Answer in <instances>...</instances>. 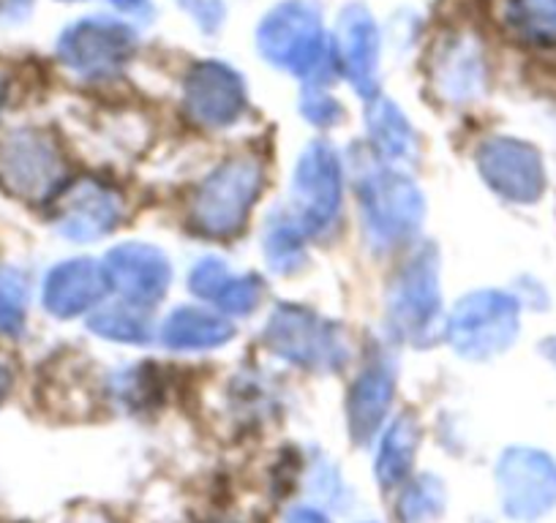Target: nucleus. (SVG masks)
Returning <instances> with one entry per match:
<instances>
[{"mask_svg": "<svg viewBox=\"0 0 556 523\" xmlns=\"http://www.w3.org/2000/svg\"><path fill=\"white\" fill-rule=\"evenodd\" d=\"M303 229L292 218H273L265 232V256L276 273H295L303 265Z\"/></svg>", "mask_w": 556, "mask_h": 523, "instance_id": "25", "label": "nucleus"}, {"mask_svg": "<svg viewBox=\"0 0 556 523\" xmlns=\"http://www.w3.org/2000/svg\"><path fill=\"white\" fill-rule=\"evenodd\" d=\"M445 507V490L437 483V477H420L409 485L399 507V515L404 523H426L434 521Z\"/></svg>", "mask_w": 556, "mask_h": 523, "instance_id": "27", "label": "nucleus"}, {"mask_svg": "<svg viewBox=\"0 0 556 523\" xmlns=\"http://www.w3.org/2000/svg\"><path fill=\"white\" fill-rule=\"evenodd\" d=\"M117 218H121V205L115 196L99 183H83L68 194V200L61 207V229L66 238L79 240V243H90L115 229Z\"/></svg>", "mask_w": 556, "mask_h": 523, "instance_id": "18", "label": "nucleus"}, {"mask_svg": "<svg viewBox=\"0 0 556 523\" xmlns=\"http://www.w3.org/2000/svg\"><path fill=\"white\" fill-rule=\"evenodd\" d=\"M339 63L346 79L363 99L377 95V66H379V34L371 12L361 3H352L341 12L339 20Z\"/></svg>", "mask_w": 556, "mask_h": 523, "instance_id": "14", "label": "nucleus"}, {"mask_svg": "<svg viewBox=\"0 0 556 523\" xmlns=\"http://www.w3.org/2000/svg\"><path fill=\"white\" fill-rule=\"evenodd\" d=\"M301 110L308 120L317 123V126L323 128L333 126V123L341 117L339 101L330 99V95L323 90V85H308L306 93H303Z\"/></svg>", "mask_w": 556, "mask_h": 523, "instance_id": "28", "label": "nucleus"}, {"mask_svg": "<svg viewBox=\"0 0 556 523\" xmlns=\"http://www.w3.org/2000/svg\"><path fill=\"white\" fill-rule=\"evenodd\" d=\"M139 308L142 306H134V303L101 308L96 317H90V330L101 339L121 341V344H148L153 335L151 319Z\"/></svg>", "mask_w": 556, "mask_h": 523, "instance_id": "23", "label": "nucleus"}, {"mask_svg": "<svg viewBox=\"0 0 556 523\" xmlns=\"http://www.w3.org/2000/svg\"><path fill=\"white\" fill-rule=\"evenodd\" d=\"M9 390H12V371H9V366L0 362V404L7 401Z\"/></svg>", "mask_w": 556, "mask_h": 523, "instance_id": "31", "label": "nucleus"}, {"mask_svg": "<svg viewBox=\"0 0 556 523\" xmlns=\"http://www.w3.org/2000/svg\"><path fill=\"white\" fill-rule=\"evenodd\" d=\"M189 286L202 301L213 303L224 314L245 317L256 308L262 297V284L254 276H232L222 259L207 256L191 270Z\"/></svg>", "mask_w": 556, "mask_h": 523, "instance_id": "17", "label": "nucleus"}, {"mask_svg": "<svg viewBox=\"0 0 556 523\" xmlns=\"http://www.w3.org/2000/svg\"><path fill=\"white\" fill-rule=\"evenodd\" d=\"M260 162L232 158L222 164L205 183L197 189L191 202V224L207 238H232L245 227L251 207L262 191Z\"/></svg>", "mask_w": 556, "mask_h": 523, "instance_id": "4", "label": "nucleus"}, {"mask_svg": "<svg viewBox=\"0 0 556 523\" xmlns=\"http://www.w3.org/2000/svg\"><path fill=\"white\" fill-rule=\"evenodd\" d=\"M285 523H330V521L319 510H312V507H295V510L287 515Z\"/></svg>", "mask_w": 556, "mask_h": 523, "instance_id": "30", "label": "nucleus"}, {"mask_svg": "<svg viewBox=\"0 0 556 523\" xmlns=\"http://www.w3.org/2000/svg\"><path fill=\"white\" fill-rule=\"evenodd\" d=\"M507 25L534 44H554L556 0H516L507 12Z\"/></svg>", "mask_w": 556, "mask_h": 523, "instance_id": "26", "label": "nucleus"}, {"mask_svg": "<svg viewBox=\"0 0 556 523\" xmlns=\"http://www.w3.org/2000/svg\"><path fill=\"white\" fill-rule=\"evenodd\" d=\"M180 7L197 20L202 30H218L222 28V20H224V7L222 0H180Z\"/></svg>", "mask_w": 556, "mask_h": 523, "instance_id": "29", "label": "nucleus"}, {"mask_svg": "<svg viewBox=\"0 0 556 523\" xmlns=\"http://www.w3.org/2000/svg\"><path fill=\"white\" fill-rule=\"evenodd\" d=\"M265 344L308 371H336L346 362L339 328L301 306H278L265 324Z\"/></svg>", "mask_w": 556, "mask_h": 523, "instance_id": "7", "label": "nucleus"}, {"mask_svg": "<svg viewBox=\"0 0 556 523\" xmlns=\"http://www.w3.org/2000/svg\"><path fill=\"white\" fill-rule=\"evenodd\" d=\"M502 507L516 521H538L556 505V463L532 447H510L496 467Z\"/></svg>", "mask_w": 556, "mask_h": 523, "instance_id": "9", "label": "nucleus"}, {"mask_svg": "<svg viewBox=\"0 0 556 523\" xmlns=\"http://www.w3.org/2000/svg\"><path fill=\"white\" fill-rule=\"evenodd\" d=\"M390 401H393V373L388 368H368L357 377V382L352 384L350 404H346L350 431L355 442H368L377 434L384 414H388Z\"/></svg>", "mask_w": 556, "mask_h": 523, "instance_id": "19", "label": "nucleus"}, {"mask_svg": "<svg viewBox=\"0 0 556 523\" xmlns=\"http://www.w3.org/2000/svg\"><path fill=\"white\" fill-rule=\"evenodd\" d=\"M235 335V328L222 314L205 308L186 306L167 317L162 328V341L169 349H216Z\"/></svg>", "mask_w": 556, "mask_h": 523, "instance_id": "20", "label": "nucleus"}, {"mask_svg": "<svg viewBox=\"0 0 556 523\" xmlns=\"http://www.w3.org/2000/svg\"><path fill=\"white\" fill-rule=\"evenodd\" d=\"M341 207V162L333 148L312 142L292 178V221L306 234L325 232Z\"/></svg>", "mask_w": 556, "mask_h": 523, "instance_id": "8", "label": "nucleus"}, {"mask_svg": "<svg viewBox=\"0 0 556 523\" xmlns=\"http://www.w3.org/2000/svg\"><path fill=\"white\" fill-rule=\"evenodd\" d=\"M256 44L273 66L295 77L323 79L330 66L323 20L308 0H287L273 9L260 25Z\"/></svg>", "mask_w": 556, "mask_h": 523, "instance_id": "1", "label": "nucleus"}, {"mask_svg": "<svg viewBox=\"0 0 556 523\" xmlns=\"http://www.w3.org/2000/svg\"><path fill=\"white\" fill-rule=\"evenodd\" d=\"M131 28L117 20H79L58 41V55L72 72L83 77H112L131 58Z\"/></svg>", "mask_w": 556, "mask_h": 523, "instance_id": "10", "label": "nucleus"}, {"mask_svg": "<svg viewBox=\"0 0 556 523\" xmlns=\"http://www.w3.org/2000/svg\"><path fill=\"white\" fill-rule=\"evenodd\" d=\"M478 169L491 191L510 202L540 200L545 189L543 158L527 142L510 137H491L478 151Z\"/></svg>", "mask_w": 556, "mask_h": 523, "instance_id": "11", "label": "nucleus"}, {"mask_svg": "<svg viewBox=\"0 0 556 523\" xmlns=\"http://www.w3.org/2000/svg\"><path fill=\"white\" fill-rule=\"evenodd\" d=\"M68 180V164L55 137L39 128H20L0 137V191L20 202L52 200Z\"/></svg>", "mask_w": 556, "mask_h": 523, "instance_id": "2", "label": "nucleus"}, {"mask_svg": "<svg viewBox=\"0 0 556 523\" xmlns=\"http://www.w3.org/2000/svg\"><path fill=\"white\" fill-rule=\"evenodd\" d=\"M104 273L110 290L134 306H153L164 297L173 281L169 259L148 243H123L106 254Z\"/></svg>", "mask_w": 556, "mask_h": 523, "instance_id": "12", "label": "nucleus"}, {"mask_svg": "<svg viewBox=\"0 0 556 523\" xmlns=\"http://www.w3.org/2000/svg\"><path fill=\"white\" fill-rule=\"evenodd\" d=\"M366 126L374 145L388 162H415L417 137L404 112L388 99H377L366 110Z\"/></svg>", "mask_w": 556, "mask_h": 523, "instance_id": "21", "label": "nucleus"}, {"mask_svg": "<svg viewBox=\"0 0 556 523\" xmlns=\"http://www.w3.org/2000/svg\"><path fill=\"white\" fill-rule=\"evenodd\" d=\"M110 281L93 259H68L45 281V308L58 319H72L104 301Z\"/></svg>", "mask_w": 556, "mask_h": 523, "instance_id": "15", "label": "nucleus"}, {"mask_svg": "<svg viewBox=\"0 0 556 523\" xmlns=\"http://www.w3.org/2000/svg\"><path fill=\"white\" fill-rule=\"evenodd\" d=\"M431 66H434L431 68L434 90L445 101L475 99L485 85V63L478 41L464 39V36L445 41L437 50Z\"/></svg>", "mask_w": 556, "mask_h": 523, "instance_id": "16", "label": "nucleus"}, {"mask_svg": "<svg viewBox=\"0 0 556 523\" xmlns=\"http://www.w3.org/2000/svg\"><path fill=\"white\" fill-rule=\"evenodd\" d=\"M186 110L207 128L232 126L245 110L243 79L227 63H200L186 79Z\"/></svg>", "mask_w": 556, "mask_h": 523, "instance_id": "13", "label": "nucleus"}, {"mask_svg": "<svg viewBox=\"0 0 556 523\" xmlns=\"http://www.w3.org/2000/svg\"><path fill=\"white\" fill-rule=\"evenodd\" d=\"M28 279L20 268L0 265V339H17L28 317Z\"/></svg>", "mask_w": 556, "mask_h": 523, "instance_id": "24", "label": "nucleus"}, {"mask_svg": "<svg viewBox=\"0 0 556 523\" xmlns=\"http://www.w3.org/2000/svg\"><path fill=\"white\" fill-rule=\"evenodd\" d=\"M440 306V265H437L434 251H417L390 286V330L409 344H429L434 339Z\"/></svg>", "mask_w": 556, "mask_h": 523, "instance_id": "5", "label": "nucleus"}, {"mask_svg": "<svg viewBox=\"0 0 556 523\" xmlns=\"http://www.w3.org/2000/svg\"><path fill=\"white\" fill-rule=\"evenodd\" d=\"M543 352H545V355H548V357H551V360H554V362H556V339L545 341V344H543Z\"/></svg>", "mask_w": 556, "mask_h": 523, "instance_id": "33", "label": "nucleus"}, {"mask_svg": "<svg viewBox=\"0 0 556 523\" xmlns=\"http://www.w3.org/2000/svg\"><path fill=\"white\" fill-rule=\"evenodd\" d=\"M518 301L507 292L480 290L464 297L447 322V339L458 355L485 360L516 341Z\"/></svg>", "mask_w": 556, "mask_h": 523, "instance_id": "6", "label": "nucleus"}, {"mask_svg": "<svg viewBox=\"0 0 556 523\" xmlns=\"http://www.w3.org/2000/svg\"><path fill=\"white\" fill-rule=\"evenodd\" d=\"M357 189H361L363 221L374 245L393 248L406 243L424 224V194L406 175L368 164L357 175Z\"/></svg>", "mask_w": 556, "mask_h": 523, "instance_id": "3", "label": "nucleus"}, {"mask_svg": "<svg viewBox=\"0 0 556 523\" xmlns=\"http://www.w3.org/2000/svg\"><path fill=\"white\" fill-rule=\"evenodd\" d=\"M110 3H115L117 9H126V12H139L148 0H110Z\"/></svg>", "mask_w": 556, "mask_h": 523, "instance_id": "32", "label": "nucleus"}, {"mask_svg": "<svg viewBox=\"0 0 556 523\" xmlns=\"http://www.w3.org/2000/svg\"><path fill=\"white\" fill-rule=\"evenodd\" d=\"M417 442H420V431H417L415 418L404 414L390 425L377 456L379 483L390 488V485H399L401 480H406L412 461H415Z\"/></svg>", "mask_w": 556, "mask_h": 523, "instance_id": "22", "label": "nucleus"}]
</instances>
